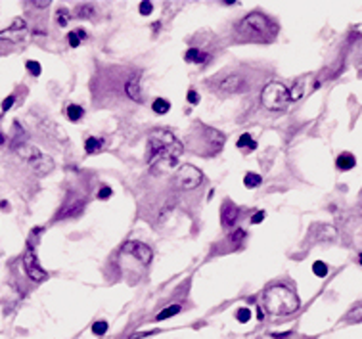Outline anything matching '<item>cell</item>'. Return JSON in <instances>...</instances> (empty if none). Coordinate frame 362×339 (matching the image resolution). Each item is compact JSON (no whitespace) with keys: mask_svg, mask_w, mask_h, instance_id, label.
<instances>
[{"mask_svg":"<svg viewBox=\"0 0 362 339\" xmlns=\"http://www.w3.org/2000/svg\"><path fill=\"white\" fill-rule=\"evenodd\" d=\"M15 151H17V155H21L25 161L29 163L31 169H33L39 177H44V175L52 173V169H54V161H52L48 155L41 153V151H39L35 146L21 144V146L15 147Z\"/></svg>","mask_w":362,"mask_h":339,"instance_id":"6","label":"cell"},{"mask_svg":"<svg viewBox=\"0 0 362 339\" xmlns=\"http://www.w3.org/2000/svg\"><path fill=\"white\" fill-rule=\"evenodd\" d=\"M0 144H4V134L0 133Z\"/></svg>","mask_w":362,"mask_h":339,"instance_id":"41","label":"cell"},{"mask_svg":"<svg viewBox=\"0 0 362 339\" xmlns=\"http://www.w3.org/2000/svg\"><path fill=\"white\" fill-rule=\"evenodd\" d=\"M261 103L268 111L286 109L290 103V90L282 83H268L261 92Z\"/></svg>","mask_w":362,"mask_h":339,"instance_id":"5","label":"cell"},{"mask_svg":"<svg viewBox=\"0 0 362 339\" xmlns=\"http://www.w3.org/2000/svg\"><path fill=\"white\" fill-rule=\"evenodd\" d=\"M188 102L190 103H198V102H200V94H198V92H196L194 89L188 90Z\"/></svg>","mask_w":362,"mask_h":339,"instance_id":"36","label":"cell"},{"mask_svg":"<svg viewBox=\"0 0 362 339\" xmlns=\"http://www.w3.org/2000/svg\"><path fill=\"white\" fill-rule=\"evenodd\" d=\"M236 146L240 147V149H244V151H253V149H257V142L251 138L249 133H244L238 138V144Z\"/></svg>","mask_w":362,"mask_h":339,"instance_id":"19","label":"cell"},{"mask_svg":"<svg viewBox=\"0 0 362 339\" xmlns=\"http://www.w3.org/2000/svg\"><path fill=\"white\" fill-rule=\"evenodd\" d=\"M203 182V173L198 169V167H194V165H180L178 169H176V173H174V184L180 188V190H194V188H198L200 184Z\"/></svg>","mask_w":362,"mask_h":339,"instance_id":"7","label":"cell"},{"mask_svg":"<svg viewBox=\"0 0 362 339\" xmlns=\"http://www.w3.org/2000/svg\"><path fill=\"white\" fill-rule=\"evenodd\" d=\"M257 318H259V322L264 320V312H262V309H257Z\"/></svg>","mask_w":362,"mask_h":339,"instance_id":"39","label":"cell"},{"mask_svg":"<svg viewBox=\"0 0 362 339\" xmlns=\"http://www.w3.org/2000/svg\"><path fill=\"white\" fill-rule=\"evenodd\" d=\"M23 268H25L27 276H29L33 282H44L48 278V272L41 266L37 255H35V251L31 249V247L25 251V255H23Z\"/></svg>","mask_w":362,"mask_h":339,"instance_id":"9","label":"cell"},{"mask_svg":"<svg viewBox=\"0 0 362 339\" xmlns=\"http://www.w3.org/2000/svg\"><path fill=\"white\" fill-rule=\"evenodd\" d=\"M220 96H236V94H244L247 90V81L244 75L240 73H230L220 77V81L215 87Z\"/></svg>","mask_w":362,"mask_h":339,"instance_id":"8","label":"cell"},{"mask_svg":"<svg viewBox=\"0 0 362 339\" xmlns=\"http://www.w3.org/2000/svg\"><path fill=\"white\" fill-rule=\"evenodd\" d=\"M44 125L48 127V129H46V133H50V134H52V136H54V138H56V140H67V136H65V133L61 131V127H58V125H54L52 121H46Z\"/></svg>","mask_w":362,"mask_h":339,"instance_id":"24","label":"cell"},{"mask_svg":"<svg viewBox=\"0 0 362 339\" xmlns=\"http://www.w3.org/2000/svg\"><path fill=\"white\" fill-rule=\"evenodd\" d=\"M186 61L188 63H196V65H205L207 61H209V54L207 52H203V50H200V48H190L188 52H186Z\"/></svg>","mask_w":362,"mask_h":339,"instance_id":"16","label":"cell"},{"mask_svg":"<svg viewBox=\"0 0 362 339\" xmlns=\"http://www.w3.org/2000/svg\"><path fill=\"white\" fill-rule=\"evenodd\" d=\"M272 336H274L276 339H286L288 336H290V334H272Z\"/></svg>","mask_w":362,"mask_h":339,"instance_id":"40","label":"cell"},{"mask_svg":"<svg viewBox=\"0 0 362 339\" xmlns=\"http://www.w3.org/2000/svg\"><path fill=\"white\" fill-rule=\"evenodd\" d=\"M56 21H58L59 27H65L69 23V12L65 8H59L58 12H56Z\"/></svg>","mask_w":362,"mask_h":339,"instance_id":"28","label":"cell"},{"mask_svg":"<svg viewBox=\"0 0 362 339\" xmlns=\"http://www.w3.org/2000/svg\"><path fill=\"white\" fill-rule=\"evenodd\" d=\"M238 207L234 205L232 201H224L222 203V209H220V221H222V226L228 228L234 222L238 221Z\"/></svg>","mask_w":362,"mask_h":339,"instance_id":"14","label":"cell"},{"mask_svg":"<svg viewBox=\"0 0 362 339\" xmlns=\"http://www.w3.org/2000/svg\"><path fill=\"white\" fill-rule=\"evenodd\" d=\"M103 147H105V142L102 138H96V136H90V138H87V142H85L87 153H98Z\"/></svg>","mask_w":362,"mask_h":339,"instance_id":"18","label":"cell"},{"mask_svg":"<svg viewBox=\"0 0 362 339\" xmlns=\"http://www.w3.org/2000/svg\"><path fill=\"white\" fill-rule=\"evenodd\" d=\"M138 10H140V14L142 15H150L152 14V10H154V4H152V2H140V8H138Z\"/></svg>","mask_w":362,"mask_h":339,"instance_id":"35","label":"cell"},{"mask_svg":"<svg viewBox=\"0 0 362 339\" xmlns=\"http://www.w3.org/2000/svg\"><path fill=\"white\" fill-rule=\"evenodd\" d=\"M303 92H305V79H299L290 89V102H297L299 98H303Z\"/></svg>","mask_w":362,"mask_h":339,"instance_id":"22","label":"cell"},{"mask_svg":"<svg viewBox=\"0 0 362 339\" xmlns=\"http://www.w3.org/2000/svg\"><path fill=\"white\" fill-rule=\"evenodd\" d=\"M359 263H361V266H362V253L359 255Z\"/></svg>","mask_w":362,"mask_h":339,"instance_id":"42","label":"cell"},{"mask_svg":"<svg viewBox=\"0 0 362 339\" xmlns=\"http://www.w3.org/2000/svg\"><path fill=\"white\" fill-rule=\"evenodd\" d=\"M152 109H154V113H157V115H165V113H169L171 103H169V100H165V98H155L154 103H152Z\"/></svg>","mask_w":362,"mask_h":339,"instance_id":"21","label":"cell"},{"mask_svg":"<svg viewBox=\"0 0 362 339\" xmlns=\"http://www.w3.org/2000/svg\"><path fill=\"white\" fill-rule=\"evenodd\" d=\"M65 115H67V119L69 121H81L83 119V115H85V109L81 107V105H77V103H69L67 105V109H65Z\"/></svg>","mask_w":362,"mask_h":339,"instance_id":"20","label":"cell"},{"mask_svg":"<svg viewBox=\"0 0 362 339\" xmlns=\"http://www.w3.org/2000/svg\"><path fill=\"white\" fill-rule=\"evenodd\" d=\"M125 94L134 100V102H142V89H140V77L138 75H132L127 79L125 83Z\"/></svg>","mask_w":362,"mask_h":339,"instance_id":"13","label":"cell"},{"mask_svg":"<svg viewBox=\"0 0 362 339\" xmlns=\"http://www.w3.org/2000/svg\"><path fill=\"white\" fill-rule=\"evenodd\" d=\"M125 251H129L132 257H136L142 265H150L152 259H154V251H152V247H148V245L142 243V242H129V243L125 245Z\"/></svg>","mask_w":362,"mask_h":339,"instance_id":"11","label":"cell"},{"mask_svg":"<svg viewBox=\"0 0 362 339\" xmlns=\"http://www.w3.org/2000/svg\"><path fill=\"white\" fill-rule=\"evenodd\" d=\"M312 272H314L318 278H324V276L328 274V265L322 263V261H316V263L312 265Z\"/></svg>","mask_w":362,"mask_h":339,"instance_id":"29","label":"cell"},{"mask_svg":"<svg viewBox=\"0 0 362 339\" xmlns=\"http://www.w3.org/2000/svg\"><path fill=\"white\" fill-rule=\"evenodd\" d=\"M262 303L272 316H288L299 309V297L288 286H270L262 295Z\"/></svg>","mask_w":362,"mask_h":339,"instance_id":"4","label":"cell"},{"mask_svg":"<svg viewBox=\"0 0 362 339\" xmlns=\"http://www.w3.org/2000/svg\"><path fill=\"white\" fill-rule=\"evenodd\" d=\"M345 322H349V324H357V322H362V303L349 310V314L345 316Z\"/></svg>","mask_w":362,"mask_h":339,"instance_id":"23","label":"cell"},{"mask_svg":"<svg viewBox=\"0 0 362 339\" xmlns=\"http://www.w3.org/2000/svg\"><path fill=\"white\" fill-rule=\"evenodd\" d=\"M314 230H316V242H333L337 238L335 228L330 224H318L314 226Z\"/></svg>","mask_w":362,"mask_h":339,"instance_id":"17","label":"cell"},{"mask_svg":"<svg viewBox=\"0 0 362 339\" xmlns=\"http://www.w3.org/2000/svg\"><path fill=\"white\" fill-rule=\"evenodd\" d=\"M178 312H180V305H171V307H167V309H163L159 312V314H157V316H155V320H165V318H171V316H174V314H178Z\"/></svg>","mask_w":362,"mask_h":339,"instance_id":"26","label":"cell"},{"mask_svg":"<svg viewBox=\"0 0 362 339\" xmlns=\"http://www.w3.org/2000/svg\"><path fill=\"white\" fill-rule=\"evenodd\" d=\"M107 322H103V320H100V322H94V326H92V334L94 336H103L105 332H107Z\"/></svg>","mask_w":362,"mask_h":339,"instance_id":"30","label":"cell"},{"mask_svg":"<svg viewBox=\"0 0 362 339\" xmlns=\"http://www.w3.org/2000/svg\"><path fill=\"white\" fill-rule=\"evenodd\" d=\"M111 188L109 186H100V190H98V199L103 201V199H109L111 197Z\"/></svg>","mask_w":362,"mask_h":339,"instance_id":"34","label":"cell"},{"mask_svg":"<svg viewBox=\"0 0 362 339\" xmlns=\"http://www.w3.org/2000/svg\"><path fill=\"white\" fill-rule=\"evenodd\" d=\"M234 33L240 41L246 43H272L278 33V25L262 12H251L236 23Z\"/></svg>","mask_w":362,"mask_h":339,"instance_id":"2","label":"cell"},{"mask_svg":"<svg viewBox=\"0 0 362 339\" xmlns=\"http://www.w3.org/2000/svg\"><path fill=\"white\" fill-rule=\"evenodd\" d=\"M355 165H357V159H355V155L351 153V151H343V153H339L337 155V159H335V167L339 169V171H351V169H355Z\"/></svg>","mask_w":362,"mask_h":339,"instance_id":"15","label":"cell"},{"mask_svg":"<svg viewBox=\"0 0 362 339\" xmlns=\"http://www.w3.org/2000/svg\"><path fill=\"white\" fill-rule=\"evenodd\" d=\"M236 318H238V322L246 324L247 320L251 318V310L247 309V307H244V309H238V312H236Z\"/></svg>","mask_w":362,"mask_h":339,"instance_id":"31","label":"cell"},{"mask_svg":"<svg viewBox=\"0 0 362 339\" xmlns=\"http://www.w3.org/2000/svg\"><path fill=\"white\" fill-rule=\"evenodd\" d=\"M182 142L167 129H155L148 138V149H146V159L150 165L163 163L171 167L182 153Z\"/></svg>","mask_w":362,"mask_h":339,"instance_id":"1","label":"cell"},{"mask_svg":"<svg viewBox=\"0 0 362 339\" xmlns=\"http://www.w3.org/2000/svg\"><path fill=\"white\" fill-rule=\"evenodd\" d=\"M224 134L213 129V127H205L202 123H198L192 131H190L188 136V144L190 149L202 157H211L218 153L222 146H224Z\"/></svg>","mask_w":362,"mask_h":339,"instance_id":"3","label":"cell"},{"mask_svg":"<svg viewBox=\"0 0 362 339\" xmlns=\"http://www.w3.org/2000/svg\"><path fill=\"white\" fill-rule=\"evenodd\" d=\"M14 96H8V98H6V100H4V102H2V109H4V111H8V109H10V107H12V103H14Z\"/></svg>","mask_w":362,"mask_h":339,"instance_id":"38","label":"cell"},{"mask_svg":"<svg viewBox=\"0 0 362 339\" xmlns=\"http://www.w3.org/2000/svg\"><path fill=\"white\" fill-rule=\"evenodd\" d=\"M77 14L81 15V17H90V15L94 14V6L92 4H81Z\"/></svg>","mask_w":362,"mask_h":339,"instance_id":"32","label":"cell"},{"mask_svg":"<svg viewBox=\"0 0 362 339\" xmlns=\"http://www.w3.org/2000/svg\"><path fill=\"white\" fill-rule=\"evenodd\" d=\"M85 29H77V31H71L69 35H67V41H69V46L71 48H77V46L81 45V39H85Z\"/></svg>","mask_w":362,"mask_h":339,"instance_id":"25","label":"cell"},{"mask_svg":"<svg viewBox=\"0 0 362 339\" xmlns=\"http://www.w3.org/2000/svg\"><path fill=\"white\" fill-rule=\"evenodd\" d=\"M25 35H27V25H25V21L21 17H17V19H14V23L10 25V29L0 33V41H21Z\"/></svg>","mask_w":362,"mask_h":339,"instance_id":"12","label":"cell"},{"mask_svg":"<svg viewBox=\"0 0 362 339\" xmlns=\"http://www.w3.org/2000/svg\"><path fill=\"white\" fill-rule=\"evenodd\" d=\"M25 65H27V69L31 71V75H35V77H39L41 71H43V69H41V63H39V61H35V59H29Z\"/></svg>","mask_w":362,"mask_h":339,"instance_id":"33","label":"cell"},{"mask_svg":"<svg viewBox=\"0 0 362 339\" xmlns=\"http://www.w3.org/2000/svg\"><path fill=\"white\" fill-rule=\"evenodd\" d=\"M264 217H266V213H264V211H259V213H255V215H253L251 222H253V224H259V222H262Z\"/></svg>","mask_w":362,"mask_h":339,"instance_id":"37","label":"cell"},{"mask_svg":"<svg viewBox=\"0 0 362 339\" xmlns=\"http://www.w3.org/2000/svg\"><path fill=\"white\" fill-rule=\"evenodd\" d=\"M244 184H246L247 188H257L261 184V177L257 173H247L246 177H244Z\"/></svg>","mask_w":362,"mask_h":339,"instance_id":"27","label":"cell"},{"mask_svg":"<svg viewBox=\"0 0 362 339\" xmlns=\"http://www.w3.org/2000/svg\"><path fill=\"white\" fill-rule=\"evenodd\" d=\"M85 209V197L77 195V194H69L65 205L59 213V219H73V217H79Z\"/></svg>","mask_w":362,"mask_h":339,"instance_id":"10","label":"cell"}]
</instances>
